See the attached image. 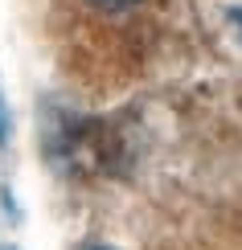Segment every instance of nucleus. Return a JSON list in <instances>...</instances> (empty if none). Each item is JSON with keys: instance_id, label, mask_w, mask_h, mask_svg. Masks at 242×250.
I'll list each match as a JSON object with an SVG mask.
<instances>
[{"instance_id": "39448f33", "label": "nucleus", "mask_w": 242, "mask_h": 250, "mask_svg": "<svg viewBox=\"0 0 242 250\" xmlns=\"http://www.w3.org/2000/svg\"><path fill=\"white\" fill-rule=\"evenodd\" d=\"M0 250H17V246H0Z\"/></svg>"}, {"instance_id": "7ed1b4c3", "label": "nucleus", "mask_w": 242, "mask_h": 250, "mask_svg": "<svg viewBox=\"0 0 242 250\" xmlns=\"http://www.w3.org/2000/svg\"><path fill=\"white\" fill-rule=\"evenodd\" d=\"M230 25H234V33L242 37V4H234V8H230Z\"/></svg>"}, {"instance_id": "f03ea898", "label": "nucleus", "mask_w": 242, "mask_h": 250, "mask_svg": "<svg viewBox=\"0 0 242 250\" xmlns=\"http://www.w3.org/2000/svg\"><path fill=\"white\" fill-rule=\"evenodd\" d=\"M8 127H13V123H8V107H4V99H0V144L8 140Z\"/></svg>"}, {"instance_id": "f257e3e1", "label": "nucleus", "mask_w": 242, "mask_h": 250, "mask_svg": "<svg viewBox=\"0 0 242 250\" xmlns=\"http://www.w3.org/2000/svg\"><path fill=\"white\" fill-rule=\"evenodd\" d=\"M90 8H99V13H115V17H123V13H132L140 0H87Z\"/></svg>"}, {"instance_id": "20e7f679", "label": "nucleus", "mask_w": 242, "mask_h": 250, "mask_svg": "<svg viewBox=\"0 0 242 250\" xmlns=\"http://www.w3.org/2000/svg\"><path fill=\"white\" fill-rule=\"evenodd\" d=\"M87 250H111V246H87Z\"/></svg>"}]
</instances>
